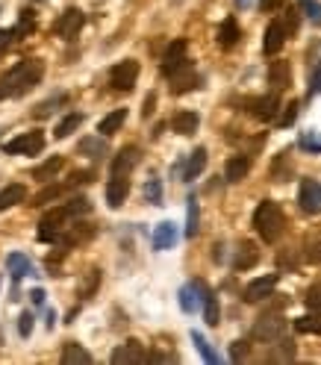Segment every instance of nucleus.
Wrapping results in <instances>:
<instances>
[{
    "mask_svg": "<svg viewBox=\"0 0 321 365\" xmlns=\"http://www.w3.org/2000/svg\"><path fill=\"white\" fill-rule=\"evenodd\" d=\"M44 74V62L42 59H24L18 65H12L3 77H0V100L6 97H21L30 89H35Z\"/></svg>",
    "mask_w": 321,
    "mask_h": 365,
    "instance_id": "f257e3e1",
    "label": "nucleus"
},
{
    "mask_svg": "<svg viewBox=\"0 0 321 365\" xmlns=\"http://www.w3.org/2000/svg\"><path fill=\"white\" fill-rule=\"evenodd\" d=\"M254 227L259 236H263V242H268V245L277 242L283 236V230H286V216H283L280 204H274V200H263L254 212Z\"/></svg>",
    "mask_w": 321,
    "mask_h": 365,
    "instance_id": "f03ea898",
    "label": "nucleus"
},
{
    "mask_svg": "<svg viewBox=\"0 0 321 365\" xmlns=\"http://www.w3.org/2000/svg\"><path fill=\"white\" fill-rule=\"evenodd\" d=\"M44 147V133L42 130H30L18 138H12V142L3 145V154H18V156H35L42 154Z\"/></svg>",
    "mask_w": 321,
    "mask_h": 365,
    "instance_id": "7ed1b4c3",
    "label": "nucleus"
},
{
    "mask_svg": "<svg viewBox=\"0 0 321 365\" xmlns=\"http://www.w3.org/2000/svg\"><path fill=\"white\" fill-rule=\"evenodd\" d=\"M135 80H139V62L135 59L118 62V65L109 71V86H113L115 92H133Z\"/></svg>",
    "mask_w": 321,
    "mask_h": 365,
    "instance_id": "20e7f679",
    "label": "nucleus"
},
{
    "mask_svg": "<svg viewBox=\"0 0 321 365\" xmlns=\"http://www.w3.org/2000/svg\"><path fill=\"white\" fill-rule=\"evenodd\" d=\"M83 24H85V15H83L80 9H65L63 15H59V21L54 24V33L59 35V39L71 42V39H77V33L83 30Z\"/></svg>",
    "mask_w": 321,
    "mask_h": 365,
    "instance_id": "39448f33",
    "label": "nucleus"
},
{
    "mask_svg": "<svg viewBox=\"0 0 321 365\" xmlns=\"http://www.w3.org/2000/svg\"><path fill=\"white\" fill-rule=\"evenodd\" d=\"M283 333H286V321L280 316H265L254 327V339H263V342H280Z\"/></svg>",
    "mask_w": 321,
    "mask_h": 365,
    "instance_id": "423d86ee",
    "label": "nucleus"
},
{
    "mask_svg": "<svg viewBox=\"0 0 321 365\" xmlns=\"http://www.w3.org/2000/svg\"><path fill=\"white\" fill-rule=\"evenodd\" d=\"M298 204L310 216H321V183L318 180H304L298 192Z\"/></svg>",
    "mask_w": 321,
    "mask_h": 365,
    "instance_id": "0eeeda50",
    "label": "nucleus"
},
{
    "mask_svg": "<svg viewBox=\"0 0 321 365\" xmlns=\"http://www.w3.org/2000/svg\"><path fill=\"white\" fill-rule=\"evenodd\" d=\"M168 80H171V92L174 95H183V92H192L195 86H197V74H195V65L186 59L177 71H171L168 74Z\"/></svg>",
    "mask_w": 321,
    "mask_h": 365,
    "instance_id": "6e6552de",
    "label": "nucleus"
},
{
    "mask_svg": "<svg viewBox=\"0 0 321 365\" xmlns=\"http://www.w3.org/2000/svg\"><path fill=\"white\" fill-rule=\"evenodd\" d=\"M248 109H251V115L259 118V121H274V118H277V109H280L277 92H274V95H263V97L248 100Z\"/></svg>",
    "mask_w": 321,
    "mask_h": 365,
    "instance_id": "1a4fd4ad",
    "label": "nucleus"
},
{
    "mask_svg": "<svg viewBox=\"0 0 321 365\" xmlns=\"http://www.w3.org/2000/svg\"><path fill=\"white\" fill-rule=\"evenodd\" d=\"M277 280H280L277 274H265V277H256V280H251L248 286H245V300H248V304H256V300L268 298L271 292H274Z\"/></svg>",
    "mask_w": 321,
    "mask_h": 365,
    "instance_id": "9d476101",
    "label": "nucleus"
},
{
    "mask_svg": "<svg viewBox=\"0 0 321 365\" xmlns=\"http://www.w3.org/2000/svg\"><path fill=\"white\" fill-rule=\"evenodd\" d=\"M286 39H289L286 24H283V21H271L268 30H265V39H263V50L274 56V54H280V47L286 44Z\"/></svg>",
    "mask_w": 321,
    "mask_h": 365,
    "instance_id": "9b49d317",
    "label": "nucleus"
},
{
    "mask_svg": "<svg viewBox=\"0 0 321 365\" xmlns=\"http://www.w3.org/2000/svg\"><path fill=\"white\" fill-rule=\"evenodd\" d=\"M192 286L197 289V295H201V304H204V321H206L209 327H215V324H218V300H215V292H213V289H209L204 280H195Z\"/></svg>",
    "mask_w": 321,
    "mask_h": 365,
    "instance_id": "f8f14e48",
    "label": "nucleus"
},
{
    "mask_svg": "<svg viewBox=\"0 0 321 365\" xmlns=\"http://www.w3.org/2000/svg\"><path fill=\"white\" fill-rule=\"evenodd\" d=\"M127 195H130V177H124V174H113V180L106 183V204L113 209H118L127 200Z\"/></svg>",
    "mask_w": 321,
    "mask_h": 365,
    "instance_id": "ddd939ff",
    "label": "nucleus"
},
{
    "mask_svg": "<svg viewBox=\"0 0 321 365\" xmlns=\"http://www.w3.org/2000/svg\"><path fill=\"white\" fill-rule=\"evenodd\" d=\"M145 359H151V357L145 354V345L135 342V339H130V342L118 345V348L113 350V362H115V365H121V362H145Z\"/></svg>",
    "mask_w": 321,
    "mask_h": 365,
    "instance_id": "4468645a",
    "label": "nucleus"
},
{
    "mask_svg": "<svg viewBox=\"0 0 321 365\" xmlns=\"http://www.w3.org/2000/svg\"><path fill=\"white\" fill-rule=\"evenodd\" d=\"M289 83H292V68H289V62H283V59H274L268 65V86L274 92H283V89H289Z\"/></svg>",
    "mask_w": 321,
    "mask_h": 365,
    "instance_id": "2eb2a0df",
    "label": "nucleus"
},
{
    "mask_svg": "<svg viewBox=\"0 0 321 365\" xmlns=\"http://www.w3.org/2000/svg\"><path fill=\"white\" fill-rule=\"evenodd\" d=\"M183 62H186V42L177 39V42H171L168 50H165V56H163V74L168 77L171 71H177Z\"/></svg>",
    "mask_w": 321,
    "mask_h": 365,
    "instance_id": "dca6fc26",
    "label": "nucleus"
},
{
    "mask_svg": "<svg viewBox=\"0 0 321 365\" xmlns=\"http://www.w3.org/2000/svg\"><path fill=\"white\" fill-rule=\"evenodd\" d=\"M248 171H251V159L245 154H236V156L227 159L224 177H227V183H239V180H245V174H248Z\"/></svg>",
    "mask_w": 321,
    "mask_h": 365,
    "instance_id": "f3484780",
    "label": "nucleus"
},
{
    "mask_svg": "<svg viewBox=\"0 0 321 365\" xmlns=\"http://www.w3.org/2000/svg\"><path fill=\"white\" fill-rule=\"evenodd\" d=\"M27 200V188H24L21 183H9L0 188V212L3 209H12V206H18Z\"/></svg>",
    "mask_w": 321,
    "mask_h": 365,
    "instance_id": "a211bd4d",
    "label": "nucleus"
},
{
    "mask_svg": "<svg viewBox=\"0 0 321 365\" xmlns=\"http://www.w3.org/2000/svg\"><path fill=\"white\" fill-rule=\"evenodd\" d=\"M259 262V250L254 242H242L239 250H236V259H233V268L236 271H248Z\"/></svg>",
    "mask_w": 321,
    "mask_h": 365,
    "instance_id": "6ab92c4d",
    "label": "nucleus"
},
{
    "mask_svg": "<svg viewBox=\"0 0 321 365\" xmlns=\"http://www.w3.org/2000/svg\"><path fill=\"white\" fill-rule=\"evenodd\" d=\"M197 124H201V118H197V112L183 109V112H177V115L171 118V130L180 133V136H192V133L197 130Z\"/></svg>",
    "mask_w": 321,
    "mask_h": 365,
    "instance_id": "aec40b11",
    "label": "nucleus"
},
{
    "mask_svg": "<svg viewBox=\"0 0 321 365\" xmlns=\"http://www.w3.org/2000/svg\"><path fill=\"white\" fill-rule=\"evenodd\" d=\"M135 162H139V147H124L113 159V174H124V177H130V171L135 168Z\"/></svg>",
    "mask_w": 321,
    "mask_h": 365,
    "instance_id": "412c9836",
    "label": "nucleus"
},
{
    "mask_svg": "<svg viewBox=\"0 0 321 365\" xmlns=\"http://www.w3.org/2000/svg\"><path fill=\"white\" fill-rule=\"evenodd\" d=\"M174 242H177V227L171 221H163L154 230V248L156 250H168V248H174Z\"/></svg>",
    "mask_w": 321,
    "mask_h": 365,
    "instance_id": "4be33fe9",
    "label": "nucleus"
},
{
    "mask_svg": "<svg viewBox=\"0 0 321 365\" xmlns=\"http://www.w3.org/2000/svg\"><path fill=\"white\" fill-rule=\"evenodd\" d=\"M242 39V30H239V21L236 18H224L218 27V44L221 47H233Z\"/></svg>",
    "mask_w": 321,
    "mask_h": 365,
    "instance_id": "5701e85b",
    "label": "nucleus"
},
{
    "mask_svg": "<svg viewBox=\"0 0 321 365\" xmlns=\"http://www.w3.org/2000/svg\"><path fill=\"white\" fill-rule=\"evenodd\" d=\"M124 121H127V109H115V112H109L101 124H97V133L113 136V133H118L121 127H124Z\"/></svg>",
    "mask_w": 321,
    "mask_h": 365,
    "instance_id": "b1692460",
    "label": "nucleus"
},
{
    "mask_svg": "<svg viewBox=\"0 0 321 365\" xmlns=\"http://www.w3.org/2000/svg\"><path fill=\"white\" fill-rule=\"evenodd\" d=\"M65 165V159L63 156H51L47 162H42L39 168H33V180H39V183H47V180H54L56 177V171Z\"/></svg>",
    "mask_w": 321,
    "mask_h": 365,
    "instance_id": "393cba45",
    "label": "nucleus"
},
{
    "mask_svg": "<svg viewBox=\"0 0 321 365\" xmlns=\"http://www.w3.org/2000/svg\"><path fill=\"white\" fill-rule=\"evenodd\" d=\"M63 362L65 365H89L92 362V354L85 348H80L77 342H68L63 348Z\"/></svg>",
    "mask_w": 321,
    "mask_h": 365,
    "instance_id": "a878e982",
    "label": "nucleus"
},
{
    "mask_svg": "<svg viewBox=\"0 0 321 365\" xmlns=\"http://www.w3.org/2000/svg\"><path fill=\"white\" fill-rule=\"evenodd\" d=\"M204 168H206V147H197L195 154L189 156V162H186V171H183V180H195Z\"/></svg>",
    "mask_w": 321,
    "mask_h": 365,
    "instance_id": "bb28decb",
    "label": "nucleus"
},
{
    "mask_svg": "<svg viewBox=\"0 0 321 365\" xmlns=\"http://www.w3.org/2000/svg\"><path fill=\"white\" fill-rule=\"evenodd\" d=\"M295 330H298V333H318L321 336V309H313V312H306V316H301L298 321H295Z\"/></svg>",
    "mask_w": 321,
    "mask_h": 365,
    "instance_id": "cd10ccee",
    "label": "nucleus"
},
{
    "mask_svg": "<svg viewBox=\"0 0 321 365\" xmlns=\"http://www.w3.org/2000/svg\"><path fill=\"white\" fill-rule=\"evenodd\" d=\"M6 268H9V274L15 277V280H21V277H27L33 268H30V259L24 257V254H9L6 257Z\"/></svg>",
    "mask_w": 321,
    "mask_h": 365,
    "instance_id": "c85d7f7f",
    "label": "nucleus"
},
{
    "mask_svg": "<svg viewBox=\"0 0 321 365\" xmlns=\"http://www.w3.org/2000/svg\"><path fill=\"white\" fill-rule=\"evenodd\" d=\"M80 124H83V115H80V112H68V115H65L63 121L56 124V130H54V136H56V138H68V136H71L74 130L80 127Z\"/></svg>",
    "mask_w": 321,
    "mask_h": 365,
    "instance_id": "c756f323",
    "label": "nucleus"
},
{
    "mask_svg": "<svg viewBox=\"0 0 321 365\" xmlns=\"http://www.w3.org/2000/svg\"><path fill=\"white\" fill-rule=\"evenodd\" d=\"M186 204H189V206H186V236L195 238V236H197V224H201V212H197V197L192 195Z\"/></svg>",
    "mask_w": 321,
    "mask_h": 365,
    "instance_id": "7c9ffc66",
    "label": "nucleus"
},
{
    "mask_svg": "<svg viewBox=\"0 0 321 365\" xmlns=\"http://www.w3.org/2000/svg\"><path fill=\"white\" fill-rule=\"evenodd\" d=\"M77 150L83 156H97V159H101L106 154V142H104V138H83Z\"/></svg>",
    "mask_w": 321,
    "mask_h": 365,
    "instance_id": "2f4dec72",
    "label": "nucleus"
},
{
    "mask_svg": "<svg viewBox=\"0 0 321 365\" xmlns=\"http://www.w3.org/2000/svg\"><path fill=\"white\" fill-rule=\"evenodd\" d=\"M65 188H71V186H68V183H65V186H59V183H54V186H44L42 192H39V195L33 197V206H44L47 200H56L59 195L65 192Z\"/></svg>",
    "mask_w": 321,
    "mask_h": 365,
    "instance_id": "473e14b6",
    "label": "nucleus"
},
{
    "mask_svg": "<svg viewBox=\"0 0 321 365\" xmlns=\"http://www.w3.org/2000/svg\"><path fill=\"white\" fill-rule=\"evenodd\" d=\"M97 286H101V271H97V268H89V271H85V283L80 286V298H83V300L92 298V292H94Z\"/></svg>",
    "mask_w": 321,
    "mask_h": 365,
    "instance_id": "72a5a7b5",
    "label": "nucleus"
},
{
    "mask_svg": "<svg viewBox=\"0 0 321 365\" xmlns=\"http://www.w3.org/2000/svg\"><path fill=\"white\" fill-rule=\"evenodd\" d=\"M192 342H195L197 350H201V357H204L206 362H218V354H215L213 348H209V342H206V339H204L201 333H197V330H192Z\"/></svg>",
    "mask_w": 321,
    "mask_h": 365,
    "instance_id": "f704fd0d",
    "label": "nucleus"
},
{
    "mask_svg": "<svg viewBox=\"0 0 321 365\" xmlns=\"http://www.w3.org/2000/svg\"><path fill=\"white\" fill-rule=\"evenodd\" d=\"M59 104H65V95H56V97H51V100H44V104H39V106H35L33 115H35V118H47V115H51V112H54Z\"/></svg>",
    "mask_w": 321,
    "mask_h": 365,
    "instance_id": "c9c22d12",
    "label": "nucleus"
},
{
    "mask_svg": "<svg viewBox=\"0 0 321 365\" xmlns=\"http://www.w3.org/2000/svg\"><path fill=\"white\" fill-rule=\"evenodd\" d=\"M195 292H197L195 286H183V289H180V307H183V312H195V309H197Z\"/></svg>",
    "mask_w": 321,
    "mask_h": 365,
    "instance_id": "e433bc0d",
    "label": "nucleus"
},
{
    "mask_svg": "<svg viewBox=\"0 0 321 365\" xmlns=\"http://www.w3.org/2000/svg\"><path fill=\"white\" fill-rule=\"evenodd\" d=\"M33 30H35V12H33V9H24L15 33H18V35H27V33H33Z\"/></svg>",
    "mask_w": 321,
    "mask_h": 365,
    "instance_id": "4c0bfd02",
    "label": "nucleus"
},
{
    "mask_svg": "<svg viewBox=\"0 0 321 365\" xmlns=\"http://www.w3.org/2000/svg\"><path fill=\"white\" fill-rule=\"evenodd\" d=\"M145 197L151 200V204H163V183L159 180H147V186H145Z\"/></svg>",
    "mask_w": 321,
    "mask_h": 365,
    "instance_id": "58836bf2",
    "label": "nucleus"
},
{
    "mask_svg": "<svg viewBox=\"0 0 321 365\" xmlns=\"http://www.w3.org/2000/svg\"><path fill=\"white\" fill-rule=\"evenodd\" d=\"M65 206L71 209V216H74V218H77V216H85V212H92V204H89L85 197H74V200H68Z\"/></svg>",
    "mask_w": 321,
    "mask_h": 365,
    "instance_id": "ea45409f",
    "label": "nucleus"
},
{
    "mask_svg": "<svg viewBox=\"0 0 321 365\" xmlns=\"http://www.w3.org/2000/svg\"><path fill=\"white\" fill-rule=\"evenodd\" d=\"M295 118H298V104H295V100H292V104H289L286 109H283V115L277 118V124H280V127H292V124H295Z\"/></svg>",
    "mask_w": 321,
    "mask_h": 365,
    "instance_id": "a19ab883",
    "label": "nucleus"
},
{
    "mask_svg": "<svg viewBox=\"0 0 321 365\" xmlns=\"http://www.w3.org/2000/svg\"><path fill=\"white\" fill-rule=\"evenodd\" d=\"M306 307H310V309H321V283L318 286H313L310 289V292H306Z\"/></svg>",
    "mask_w": 321,
    "mask_h": 365,
    "instance_id": "79ce46f5",
    "label": "nucleus"
},
{
    "mask_svg": "<svg viewBox=\"0 0 321 365\" xmlns=\"http://www.w3.org/2000/svg\"><path fill=\"white\" fill-rule=\"evenodd\" d=\"M301 6L306 9V15H310L315 24H321V3H315V0H301Z\"/></svg>",
    "mask_w": 321,
    "mask_h": 365,
    "instance_id": "37998d69",
    "label": "nucleus"
},
{
    "mask_svg": "<svg viewBox=\"0 0 321 365\" xmlns=\"http://www.w3.org/2000/svg\"><path fill=\"white\" fill-rule=\"evenodd\" d=\"M18 333L24 339H30V333H33V316H30V312H24V316L18 318Z\"/></svg>",
    "mask_w": 321,
    "mask_h": 365,
    "instance_id": "c03bdc74",
    "label": "nucleus"
},
{
    "mask_svg": "<svg viewBox=\"0 0 321 365\" xmlns=\"http://www.w3.org/2000/svg\"><path fill=\"white\" fill-rule=\"evenodd\" d=\"M92 177H94L92 171H74L71 177H68V186H71V188H74V186H83V183H89Z\"/></svg>",
    "mask_w": 321,
    "mask_h": 365,
    "instance_id": "a18cd8bd",
    "label": "nucleus"
},
{
    "mask_svg": "<svg viewBox=\"0 0 321 365\" xmlns=\"http://www.w3.org/2000/svg\"><path fill=\"white\" fill-rule=\"evenodd\" d=\"M248 357V345L245 342H233V348H230V359L233 362H239V359H245Z\"/></svg>",
    "mask_w": 321,
    "mask_h": 365,
    "instance_id": "49530a36",
    "label": "nucleus"
},
{
    "mask_svg": "<svg viewBox=\"0 0 321 365\" xmlns=\"http://www.w3.org/2000/svg\"><path fill=\"white\" fill-rule=\"evenodd\" d=\"M283 3H286V0H259V9H263V12H274Z\"/></svg>",
    "mask_w": 321,
    "mask_h": 365,
    "instance_id": "de8ad7c7",
    "label": "nucleus"
},
{
    "mask_svg": "<svg viewBox=\"0 0 321 365\" xmlns=\"http://www.w3.org/2000/svg\"><path fill=\"white\" fill-rule=\"evenodd\" d=\"M310 97H315V95H321V68L315 71V77H313V83H310V92H306Z\"/></svg>",
    "mask_w": 321,
    "mask_h": 365,
    "instance_id": "09e8293b",
    "label": "nucleus"
},
{
    "mask_svg": "<svg viewBox=\"0 0 321 365\" xmlns=\"http://www.w3.org/2000/svg\"><path fill=\"white\" fill-rule=\"evenodd\" d=\"M154 104H156V97H154V95H147V100H145V109H142V115H145V118H151Z\"/></svg>",
    "mask_w": 321,
    "mask_h": 365,
    "instance_id": "8fccbe9b",
    "label": "nucleus"
},
{
    "mask_svg": "<svg viewBox=\"0 0 321 365\" xmlns=\"http://www.w3.org/2000/svg\"><path fill=\"white\" fill-rule=\"evenodd\" d=\"M30 300H33V304H44V292H42V289H33V292H30Z\"/></svg>",
    "mask_w": 321,
    "mask_h": 365,
    "instance_id": "3c124183",
    "label": "nucleus"
},
{
    "mask_svg": "<svg viewBox=\"0 0 321 365\" xmlns=\"http://www.w3.org/2000/svg\"><path fill=\"white\" fill-rule=\"evenodd\" d=\"M239 3H242V6H245V3H248V0H239Z\"/></svg>",
    "mask_w": 321,
    "mask_h": 365,
    "instance_id": "603ef678",
    "label": "nucleus"
}]
</instances>
